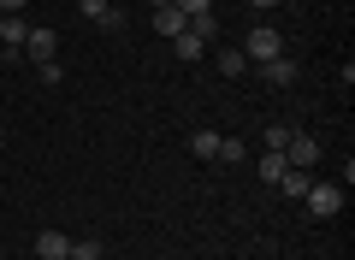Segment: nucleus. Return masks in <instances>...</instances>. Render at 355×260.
Returning a JSON list of instances; mask_svg holds the SVG:
<instances>
[{
    "instance_id": "nucleus-5",
    "label": "nucleus",
    "mask_w": 355,
    "mask_h": 260,
    "mask_svg": "<svg viewBox=\"0 0 355 260\" xmlns=\"http://www.w3.org/2000/svg\"><path fill=\"white\" fill-rule=\"evenodd\" d=\"M254 71H261L272 89H291V83H296V60H291V53H279V60H266V65H254Z\"/></svg>"
},
{
    "instance_id": "nucleus-22",
    "label": "nucleus",
    "mask_w": 355,
    "mask_h": 260,
    "mask_svg": "<svg viewBox=\"0 0 355 260\" xmlns=\"http://www.w3.org/2000/svg\"><path fill=\"white\" fill-rule=\"evenodd\" d=\"M148 6H154V12H160V6H172V0H148Z\"/></svg>"
},
{
    "instance_id": "nucleus-8",
    "label": "nucleus",
    "mask_w": 355,
    "mask_h": 260,
    "mask_svg": "<svg viewBox=\"0 0 355 260\" xmlns=\"http://www.w3.org/2000/svg\"><path fill=\"white\" fill-rule=\"evenodd\" d=\"M254 172H261V184H279V177L291 172V160H284V154H272V148H266L261 160H254Z\"/></svg>"
},
{
    "instance_id": "nucleus-6",
    "label": "nucleus",
    "mask_w": 355,
    "mask_h": 260,
    "mask_svg": "<svg viewBox=\"0 0 355 260\" xmlns=\"http://www.w3.org/2000/svg\"><path fill=\"white\" fill-rule=\"evenodd\" d=\"M36 254L42 260H71V236L65 231H36Z\"/></svg>"
},
{
    "instance_id": "nucleus-9",
    "label": "nucleus",
    "mask_w": 355,
    "mask_h": 260,
    "mask_svg": "<svg viewBox=\"0 0 355 260\" xmlns=\"http://www.w3.org/2000/svg\"><path fill=\"white\" fill-rule=\"evenodd\" d=\"M184 24H190V18L178 12V6H160V12H154V30H160V36H184Z\"/></svg>"
},
{
    "instance_id": "nucleus-7",
    "label": "nucleus",
    "mask_w": 355,
    "mask_h": 260,
    "mask_svg": "<svg viewBox=\"0 0 355 260\" xmlns=\"http://www.w3.org/2000/svg\"><path fill=\"white\" fill-rule=\"evenodd\" d=\"M24 36H30L24 12H0V48H6V53H12V48H24Z\"/></svg>"
},
{
    "instance_id": "nucleus-14",
    "label": "nucleus",
    "mask_w": 355,
    "mask_h": 260,
    "mask_svg": "<svg viewBox=\"0 0 355 260\" xmlns=\"http://www.w3.org/2000/svg\"><path fill=\"white\" fill-rule=\"evenodd\" d=\"M219 160H225V166H243V160H249V148H243L237 137H219Z\"/></svg>"
},
{
    "instance_id": "nucleus-17",
    "label": "nucleus",
    "mask_w": 355,
    "mask_h": 260,
    "mask_svg": "<svg viewBox=\"0 0 355 260\" xmlns=\"http://www.w3.org/2000/svg\"><path fill=\"white\" fill-rule=\"evenodd\" d=\"M172 6H178L184 18H207V12H214V0H172Z\"/></svg>"
},
{
    "instance_id": "nucleus-3",
    "label": "nucleus",
    "mask_w": 355,
    "mask_h": 260,
    "mask_svg": "<svg viewBox=\"0 0 355 260\" xmlns=\"http://www.w3.org/2000/svg\"><path fill=\"white\" fill-rule=\"evenodd\" d=\"M284 160H291L296 172H314V160H320V137H308V130H291V142H284Z\"/></svg>"
},
{
    "instance_id": "nucleus-13",
    "label": "nucleus",
    "mask_w": 355,
    "mask_h": 260,
    "mask_svg": "<svg viewBox=\"0 0 355 260\" xmlns=\"http://www.w3.org/2000/svg\"><path fill=\"white\" fill-rule=\"evenodd\" d=\"M219 71H225V77H243V71H249L243 48H219Z\"/></svg>"
},
{
    "instance_id": "nucleus-11",
    "label": "nucleus",
    "mask_w": 355,
    "mask_h": 260,
    "mask_svg": "<svg viewBox=\"0 0 355 260\" xmlns=\"http://www.w3.org/2000/svg\"><path fill=\"white\" fill-rule=\"evenodd\" d=\"M190 154H196V160H219V130H196V137H190Z\"/></svg>"
},
{
    "instance_id": "nucleus-2",
    "label": "nucleus",
    "mask_w": 355,
    "mask_h": 260,
    "mask_svg": "<svg viewBox=\"0 0 355 260\" xmlns=\"http://www.w3.org/2000/svg\"><path fill=\"white\" fill-rule=\"evenodd\" d=\"M279 53H284V36L272 24H254L249 30V53H243L249 65H266V60H279Z\"/></svg>"
},
{
    "instance_id": "nucleus-10",
    "label": "nucleus",
    "mask_w": 355,
    "mask_h": 260,
    "mask_svg": "<svg viewBox=\"0 0 355 260\" xmlns=\"http://www.w3.org/2000/svg\"><path fill=\"white\" fill-rule=\"evenodd\" d=\"M202 48H207V42L196 36L190 24H184V36H172V53H178V60H202Z\"/></svg>"
},
{
    "instance_id": "nucleus-23",
    "label": "nucleus",
    "mask_w": 355,
    "mask_h": 260,
    "mask_svg": "<svg viewBox=\"0 0 355 260\" xmlns=\"http://www.w3.org/2000/svg\"><path fill=\"white\" fill-rule=\"evenodd\" d=\"M107 260H119V254H107Z\"/></svg>"
},
{
    "instance_id": "nucleus-19",
    "label": "nucleus",
    "mask_w": 355,
    "mask_h": 260,
    "mask_svg": "<svg viewBox=\"0 0 355 260\" xmlns=\"http://www.w3.org/2000/svg\"><path fill=\"white\" fill-rule=\"evenodd\" d=\"M107 6H113V0H77V12H83V18H95V24L107 18Z\"/></svg>"
},
{
    "instance_id": "nucleus-15",
    "label": "nucleus",
    "mask_w": 355,
    "mask_h": 260,
    "mask_svg": "<svg viewBox=\"0 0 355 260\" xmlns=\"http://www.w3.org/2000/svg\"><path fill=\"white\" fill-rule=\"evenodd\" d=\"M291 130H296V124H266V148H272V154H284V142H291Z\"/></svg>"
},
{
    "instance_id": "nucleus-18",
    "label": "nucleus",
    "mask_w": 355,
    "mask_h": 260,
    "mask_svg": "<svg viewBox=\"0 0 355 260\" xmlns=\"http://www.w3.org/2000/svg\"><path fill=\"white\" fill-rule=\"evenodd\" d=\"M190 30H196L202 42H214V36H219V18H214V12H207V18H190Z\"/></svg>"
},
{
    "instance_id": "nucleus-1",
    "label": "nucleus",
    "mask_w": 355,
    "mask_h": 260,
    "mask_svg": "<svg viewBox=\"0 0 355 260\" xmlns=\"http://www.w3.org/2000/svg\"><path fill=\"white\" fill-rule=\"evenodd\" d=\"M302 201H308V213H314V219H338V213H343V184H320V177H314Z\"/></svg>"
},
{
    "instance_id": "nucleus-16",
    "label": "nucleus",
    "mask_w": 355,
    "mask_h": 260,
    "mask_svg": "<svg viewBox=\"0 0 355 260\" xmlns=\"http://www.w3.org/2000/svg\"><path fill=\"white\" fill-rule=\"evenodd\" d=\"M71 260H101V243H95V236H77V243H71Z\"/></svg>"
},
{
    "instance_id": "nucleus-4",
    "label": "nucleus",
    "mask_w": 355,
    "mask_h": 260,
    "mask_svg": "<svg viewBox=\"0 0 355 260\" xmlns=\"http://www.w3.org/2000/svg\"><path fill=\"white\" fill-rule=\"evenodd\" d=\"M24 53H30L36 65L60 60V36H53V30H42V24H30V36H24Z\"/></svg>"
},
{
    "instance_id": "nucleus-12",
    "label": "nucleus",
    "mask_w": 355,
    "mask_h": 260,
    "mask_svg": "<svg viewBox=\"0 0 355 260\" xmlns=\"http://www.w3.org/2000/svg\"><path fill=\"white\" fill-rule=\"evenodd\" d=\"M308 184H314V177H308V172H296V166H291V172H284V177H279L272 189H284L291 201H302V196H308Z\"/></svg>"
},
{
    "instance_id": "nucleus-20",
    "label": "nucleus",
    "mask_w": 355,
    "mask_h": 260,
    "mask_svg": "<svg viewBox=\"0 0 355 260\" xmlns=\"http://www.w3.org/2000/svg\"><path fill=\"white\" fill-rule=\"evenodd\" d=\"M30 0H0V12H24Z\"/></svg>"
},
{
    "instance_id": "nucleus-21",
    "label": "nucleus",
    "mask_w": 355,
    "mask_h": 260,
    "mask_svg": "<svg viewBox=\"0 0 355 260\" xmlns=\"http://www.w3.org/2000/svg\"><path fill=\"white\" fill-rule=\"evenodd\" d=\"M249 6H254V12H272V6H279V0H249Z\"/></svg>"
}]
</instances>
